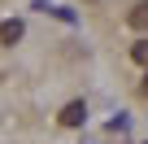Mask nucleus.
Masks as SVG:
<instances>
[{
	"mask_svg": "<svg viewBox=\"0 0 148 144\" xmlns=\"http://www.w3.org/2000/svg\"><path fill=\"white\" fill-rule=\"evenodd\" d=\"M139 92H144V96H148V74H144V83H139Z\"/></svg>",
	"mask_w": 148,
	"mask_h": 144,
	"instance_id": "39448f33",
	"label": "nucleus"
},
{
	"mask_svg": "<svg viewBox=\"0 0 148 144\" xmlns=\"http://www.w3.org/2000/svg\"><path fill=\"white\" fill-rule=\"evenodd\" d=\"M131 57H135V61H139V65H148V39H139V44H135V48H131Z\"/></svg>",
	"mask_w": 148,
	"mask_h": 144,
	"instance_id": "20e7f679",
	"label": "nucleus"
},
{
	"mask_svg": "<svg viewBox=\"0 0 148 144\" xmlns=\"http://www.w3.org/2000/svg\"><path fill=\"white\" fill-rule=\"evenodd\" d=\"M83 118H87V105L83 101H70L61 109V127H83Z\"/></svg>",
	"mask_w": 148,
	"mask_h": 144,
	"instance_id": "f257e3e1",
	"label": "nucleus"
},
{
	"mask_svg": "<svg viewBox=\"0 0 148 144\" xmlns=\"http://www.w3.org/2000/svg\"><path fill=\"white\" fill-rule=\"evenodd\" d=\"M22 39V22L9 18V22H0V44H18Z\"/></svg>",
	"mask_w": 148,
	"mask_h": 144,
	"instance_id": "f03ea898",
	"label": "nucleus"
},
{
	"mask_svg": "<svg viewBox=\"0 0 148 144\" xmlns=\"http://www.w3.org/2000/svg\"><path fill=\"white\" fill-rule=\"evenodd\" d=\"M126 22H131L135 31H148V0H139V5L126 13Z\"/></svg>",
	"mask_w": 148,
	"mask_h": 144,
	"instance_id": "7ed1b4c3",
	"label": "nucleus"
}]
</instances>
